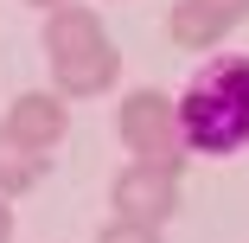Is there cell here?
Instances as JSON below:
<instances>
[{"mask_svg":"<svg viewBox=\"0 0 249 243\" xmlns=\"http://www.w3.org/2000/svg\"><path fill=\"white\" fill-rule=\"evenodd\" d=\"M179 128L205 154H236L249 141V58H217L198 71L179 103Z\"/></svg>","mask_w":249,"mask_h":243,"instance_id":"1","label":"cell"}]
</instances>
